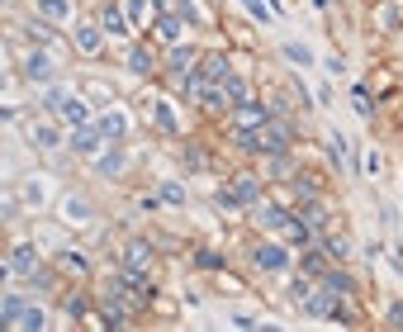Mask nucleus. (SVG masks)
I'll return each mask as SVG.
<instances>
[{"instance_id":"nucleus-1","label":"nucleus","mask_w":403,"mask_h":332,"mask_svg":"<svg viewBox=\"0 0 403 332\" xmlns=\"http://www.w3.org/2000/svg\"><path fill=\"white\" fill-rule=\"evenodd\" d=\"M228 76H233V67H228V57H223V52L204 57V62L190 71V81H209V86H218V81H228Z\"/></svg>"},{"instance_id":"nucleus-2","label":"nucleus","mask_w":403,"mask_h":332,"mask_svg":"<svg viewBox=\"0 0 403 332\" xmlns=\"http://www.w3.org/2000/svg\"><path fill=\"white\" fill-rule=\"evenodd\" d=\"M147 261H152V247H147L142 237H133V242L124 247V270H128V275H142V270H147Z\"/></svg>"},{"instance_id":"nucleus-3","label":"nucleus","mask_w":403,"mask_h":332,"mask_svg":"<svg viewBox=\"0 0 403 332\" xmlns=\"http://www.w3.org/2000/svg\"><path fill=\"white\" fill-rule=\"evenodd\" d=\"M332 309H337V294H332V290H309V294H304V314L332 318Z\"/></svg>"},{"instance_id":"nucleus-4","label":"nucleus","mask_w":403,"mask_h":332,"mask_svg":"<svg viewBox=\"0 0 403 332\" xmlns=\"http://www.w3.org/2000/svg\"><path fill=\"white\" fill-rule=\"evenodd\" d=\"M24 71H29V81H52V57L47 52H24Z\"/></svg>"},{"instance_id":"nucleus-5","label":"nucleus","mask_w":403,"mask_h":332,"mask_svg":"<svg viewBox=\"0 0 403 332\" xmlns=\"http://www.w3.org/2000/svg\"><path fill=\"white\" fill-rule=\"evenodd\" d=\"M33 261H38V252H33L29 242H24V247H15V252H10L5 270H15V275H33Z\"/></svg>"},{"instance_id":"nucleus-6","label":"nucleus","mask_w":403,"mask_h":332,"mask_svg":"<svg viewBox=\"0 0 403 332\" xmlns=\"http://www.w3.org/2000/svg\"><path fill=\"white\" fill-rule=\"evenodd\" d=\"M228 190H233V195H228L233 205H251V200L261 195V185H256V176H237V181H233Z\"/></svg>"},{"instance_id":"nucleus-7","label":"nucleus","mask_w":403,"mask_h":332,"mask_svg":"<svg viewBox=\"0 0 403 332\" xmlns=\"http://www.w3.org/2000/svg\"><path fill=\"white\" fill-rule=\"evenodd\" d=\"M190 100H200L204 110H214V114H223V110H228V91H218V86H200V91L190 95Z\"/></svg>"},{"instance_id":"nucleus-8","label":"nucleus","mask_w":403,"mask_h":332,"mask_svg":"<svg viewBox=\"0 0 403 332\" xmlns=\"http://www.w3.org/2000/svg\"><path fill=\"white\" fill-rule=\"evenodd\" d=\"M100 138H105L100 128H76V133H72V147L86 152V157H95V152H100Z\"/></svg>"},{"instance_id":"nucleus-9","label":"nucleus","mask_w":403,"mask_h":332,"mask_svg":"<svg viewBox=\"0 0 403 332\" xmlns=\"http://www.w3.org/2000/svg\"><path fill=\"white\" fill-rule=\"evenodd\" d=\"M256 266L261 270H285L290 256H285V247H256Z\"/></svg>"},{"instance_id":"nucleus-10","label":"nucleus","mask_w":403,"mask_h":332,"mask_svg":"<svg viewBox=\"0 0 403 332\" xmlns=\"http://www.w3.org/2000/svg\"><path fill=\"white\" fill-rule=\"evenodd\" d=\"M24 309H29V299H19V294H5L0 323H5V328H19V318H24Z\"/></svg>"},{"instance_id":"nucleus-11","label":"nucleus","mask_w":403,"mask_h":332,"mask_svg":"<svg viewBox=\"0 0 403 332\" xmlns=\"http://www.w3.org/2000/svg\"><path fill=\"white\" fill-rule=\"evenodd\" d=\"M299 266H304V275H313V280H323L327 270H332V266H327V256L318 252V247H309V252H304V261H299Z\"/></svg>"},{"instance_id":"nucleus-12","label":"nucleus","mask_w":403,"mask_h":332,"mask_svg":"<svg viewBox=\"0 0 403 332\" xmlns=\"http://www.w3.org/2000/svg\"><path fill=\"white\" fill-rule=\"evenodd\" d=\"M76 52H86V57L100 52V29H95V24H81L76 29Z\"/></svg>"},{"instance_id":"nucleus-13","label":"nucleus","mask_w":403,"mask_h":332,"mask_svg":"<svg viewBox=\"0 0 403 332\" xmlns=\"http://www.w3.org/2000/svg\"><path fill=\"white\" fill-rule=\"evenodd\" d=\"M105 33H114V38H124L128 33V24H124V10H119V5H105Z\"/></svg>"},{"instance_id":"nucleus-14","label":"nucleus","mask_w":403,"mask_h":332,"mask_svg":"<svg viewBox=\"0 0 403 332\" xmlns=\"http://www.w3.org/2000/svg\"><path fill=\"white\" fill-rule=\"evenodd\" d=\"M124 128H128L124 110H109L105 119H100V133H105V138H119V133H124Z\"/></svg>"},{"instance_id":"nucleus-15","label":"nucleus","mask_w":403,"mask_h":332,"mask_svg":"<svg viewBox=\"0 0 403 332\" xmlns=\"http://www.w3.org/2000/svg\"><path fill=\"white\" fill-rule=\"evenodd\" d=\"M62 114H67V124H72V128H86V119H91V105H81V100H67Z\"/></svg>"},{"instance_id":"nucleus-16","label":"nucleus","mask_w":403,"mask_h":332,"mask_svg":"<svg viewBox=\"0 0 403 332\" xmlns=\"http://www.w3.org/2000/svg\"><path fill=\"white\" fill-rule=\"evenodd\" d=\"M266 119H271V114H266L261 105H242V110H237V124H242V128H261Z\"/></svg>"},{"instance_id":"nucleus-17","label":"nucleus","mask_w":403,"mask_h":332,"mask_svg":"<svg viewBox=\"0 0 403 332\" xmlns=\"http://www.w3.org/2000/svg\"><path fill=\"white\" fill-rule=\"evenodd\" d=\"M128 71H133V76H147V71H152V52H147V47H133V52H128Z\"/></svg>"},{"instance_id":"nucleus-18","label":"nucleus","mask_w":403,"mask_h":332,"mask_svg":"<svg viewBox=\"0 0 403 332\" xmlns=\"http://www.w3.org/2000/svg\"><path fill=\"white\" fill-rule=\"evenodd\" d=\"M323 280H327L332 294H356V280H351V275H341V270H327Z\"/></svg>"},{"instance_id":"nucleus-19","label":"nucleus","mask_w":403,"mask_h":332,"mask_svg":"<svg viewBox=\"0 0 403 332\" xmlns=\"http://www.w3.org/2000/svg\"><path fill=\"white\" fill-rule=\"evenodd\" d=\"M299 223H304V228H313V233H323V223H327L323 205H304V214H299Z\"/></svg>"},{"instance_id":"nucleus-20","label":"nucleus","mask_w":403,"mask_h":332,"mask_svg":"<svg viewBox=\"0 0 403 332\" xmlns=\"http://www.w3.org/2000/svg\"><path fill=\"white\" fill-rule=\"evenodd\" d=\"M33 147H57V128H47V124H33Z\"/></svg>"},{"instance_id":"nucleus-21","label":"nucleus","mask_w":403,"mask_h":332,"mask_svg":"<svg viewBox=\"0 0 403 332\" xmlns=\"http://www.w3.org/2000/svg\"><path fill=\"white\" fill-rule=\"evenodd\" d=\"M19 328H47V314L38 309V304H29V309H24V318H19Z\"/></svg>"},{"instance_id":"nucleus-22","label":"nucleus","mask_w":403,"mask_h":332,"mask_svg":"<svg viewBox=\"0 0 403 332\" xmlns=\"http://www.w3.org/2000/svg\"><path fill=\"white\" fill-rule=\"evenodd\" d=\"M223 86H228V100H237V105H247V81H242V76H228V81H223Z\"/></svg>"},{"instance_id":"nucleus-23","label":"nucleus","mask_w":403,"mask_h":332,"mask_svg":"<svg viewBox=\"0 0 403 332\" xmlns=\"http://www.w3.org/2000/svg\"><path fill=\"white\" fill-rule=\"evenodd\" d=\"M124 171V152H109V157H100V176H119Z\"/></svg>"},{"instance_id":"nucleus-24","label":"nucleus","mask_w":403,"mask_h":332,"mask_svg":"<svg viewBox=\"0 0 403 332\" xmlns=\"http://www.w3.org/2000/svg\"><path fill=\"white\" fill-rule=\"evenodd\" d=\"M157 128H161V133H176V114H171V105H157Z\"/></svg>"},{"instance_id":"nucleus-25","label":"nucleus","mask_w":403,"mask_h":332,"mask_svg":"<svg viewBox=\"0 0 403 332\" xmlns=\"http://www.w3.org/2000/svg\"><path fill=\"white\" fill-rule=\"evenodd\" d=\"M186 166H190V171H209V157H204V147H186Z\"/></svg>"},{"instance_id":"nucleus-26","label":"nucleus","mask_w":403,"mask_h":332,"mask_svg":"<svg viewBox=\"0 0 403 332\" xmlns=\"http://www.w3.org/2000/svg\"><path fill=\"white\" fill-rule=\"evenodd\" d=\"M195 52H190V47H176V52H171V67H176V71H195Z\"/></svg>"},{"instance_id":"nucleus-27","label":"nucleus","mask_w":403,"mask_h":332,"mask_svg":"<svg viewBox=\"0 0 403 332\" xmlns=\"http://www.w3.org/2000/svg\"><path fill=\"white\" fill-rule=\"evenodd\" d=\"M157 38L176 43V38H181V19H161V24H157Z\"/></svg>"},{"instance_id":"nucleus-28","label":"nucleus","mask_w":403,"mask_h":332,"mask_svg":"<svg viewBox=\"0 0 403 332\" xmlns=\"http://www.w3.org/2000/svg\"><path fill=\"white\" fill-rule=\"evenodd\" d=\"M161 200H166V205H186V190L176 185V181H166V185H161Z\"/></svg>"},{"instance_id":"nucleus-29","label":"nucleus","mask_w":403,"mask_h":332,"mask_svg":"<svg viewBox=\"0 0 403 332\" xmlns=\"http://www.w3.org/2000/svg\"><path fill=\"white\" fill-rule=\"evenodd\" d=\"M38 10H43L47 19H62L67 15V0H38Z\"/></svg>"},{"instance_id":"nucleus-30","label":"nucleus","mask_w":403,"mask_h":332,"mask_svg":"<svg viewBox=\"0 0 403 332\" xmlns=\"http://www.w3.org/2000/svg\"><path fill=\"white\" fill-rule=\"evenodd\" d=\"M67 314H72V318H86V314H91V304H86V294H72V299H67Z\"/></svg>"},{"instance_id":"nucleus-31","label":"nucleus","mask_w":403,"mask_h":332,"mask_svg":"<svg viewBox=\"0 0 403 332\" xmlns=\"http://www.w3.org/2000/svg\"><path fill=\"white\" fill-rule=\"evenodd\" d=\"M62 266H67V270H76V275H86V270H91V261H86V256H76V252H67V256H62Z\"/></svg>"},{"instance_id":"nucleus-32","label":"nucleus","mask_w":403,"mask_h":332,"mask_svg":"<svg viewBox=\"0 0 403 332\" xmlns=\"http://www.w3.org/2000/svg\"><path fill=\"white\" fill-rule=\"evenodd\" d=\"M195 266H200V270H218L223 261H218V252H200V256H195Z\"/></svg>"},{"instance_id":"nucleus-33","label":"nucleus","mask_w":403,"mask_h":332,"mask_svg":"<svg viewBox=\"0 0 403 332\" xmlns=\"http://www.w3.org/2000/svg\"><path fill=\"white\" fill-rule=\"evenodd\" d=\"M285 52H290L295 62H309V47H304V43H285Z\"/></svg>"},{"instance_id":"nucleus-34","label":"nucleus","mask_w":403,"mask_h":332,"mask_svg":"<svg viewBox=\"0 0 403 332\" xmlns=\"http://www.w3.org/2000/svg\"><path fill=\"white\" fill-rule=\"evenodd\" d=\"M43 105H52V110H57V105H67V95H62V91H57V86H52V91H47V95H43Z\"/></svg>"},{"instance_id":"nucleus-35","label":"nucleus","mask_w":403,"mask_h":332,"mask_svg":"<svg viewBox=\"0 0 403 332\" xmlns=\"http://www.w3.org/2000/svg\"><path fill=\"white\" fill-rule=\"evenodd\" d=\"M389 323H394V328H403V304H394V309H389Z\"/></svg>"},{"instance_id":"nucleus-36","label":"nucleus","mask_w":403,"mask_h":332,"mask_svg":"<svg viewBox=\"0 0 403 332\" xmlns=\"http://www.w3.org/2000/svg\"><path fill=\"white\" fill-rule=\"evenodd\" d=\"M313 5H332V0H313Z\"/></svg>"}]
</instances>
